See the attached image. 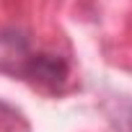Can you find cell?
Here are the masks:
<instances>
[{
    "instance_id": "cell-1",
    "label": "cell",
    "mask_w": 132,
    "mask_h": 132,
    "mask_svg": "<svg viewBox=\"0 0 132 132\" xmlns=\"http://www.w3.org/2000/svg\"><path fill=\"white\" fill-rule=\"evenodd\" d=\"M26 75L42 86H49V88H57L65 83L68 78V62H65L60 54H49V52H39V54H31L29 62H26Z\"/></svg>"
}]
</instances>
